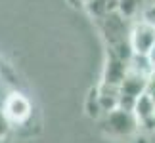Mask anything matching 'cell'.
I'll return each mask as SVG.
<instances>
[{"label": "cell", "mask_w": 155, "mask_h": 143, "mask_svg": "<svg viewBox=\"0 0 155 143\" xmlns=\"http://www.w3.org/2000/svg\"><path fill=\"white\" fill-rule=\"evenodd\" d=\"M2 113L10 122L21 124L31 116V103L21 94H10L2 105Z\"/></svg>", "instance_id": "obj_3"}, {"label": "cell", "mask_w": 155, "mask_h": 143, "mask_svg": "<svg viewBox=\"0 0 155 143\" xmlns=\"http://www.w3.org/2000/svg\"><path fill=\"white\" fill-rule=\"evenodd\" d=\"M150 59L153 61V65H155V46L151 48V52H150Z\"/></svg>", "instance_id": "obj_8"}, {"label": "cell", "mask_w": 155, "mask_h": 143, "mask_svg": "<svg viewBox=\"0 0 155 143\" xmlns=\"http://www.w3.org/2000/svg\"><path fill=\"white\" fill-rule=\"evenodd\" d=\"M132 111H134V115L138 116L140 126H146L147 122L155 120V97H153L150 92L142 94L140 97L136 99Z\"/></svg>", "instance_id": "obj_5"}, {"label": "cell", "mask_w": 155, "mask_h": 143, "mask_svg": "<svg viewBox=\"0 0 155 143\" xmlns=\"http://www.w3.org/2000/svg\"><path fill=\"white\" fill-rule=\"evenodd\" d=\"M128 69H130V65H128L127 59L117 57V56H113V53H109L107 63H105V69H104V84L119 88V86H121V82H123V78L127 76Z\"/></svg>", "instance_id": "obj_4"}, {"label": "cell", "mask_w": 155, "mask_h": 143, "mask_svg": "<svg viewBox=\"0 0 155 143\" xmlns=\"http://www.w3.org/2000/svg\"><path fill=\"white\" fill-rule=\"evenodd\" d=\"M88 14H90L94 19H102V17L113 14V11H117L121 8V0H88L84 4Z\"/></svg>", "instance_id": "obj_6"}, {"label": "cell", "mask_w": 155, "mask_h": 143, "mask_svg": "<svg viewBox=\"0 0 155 143\" xmlns=\"http://www.w3.org/2000/svg\"><path fill=\"white\" fill-rule=\"evenodd\" d=\"M130 46L134 53L150 56L151 48L155 46V23L151 19L140 21L130 31Z\"/></svg>", "instance_id": "obj_2"}, {"label": "cell", "mask_w": 155, "mask_h": 143, "mask_svg": "<svg viewBox=\"0 0 155 143\" xmlns=\"http://www.w3.org/2000/svg\"><path fill=\"white\" fill-rule=\"evenodd\" d=\"M8 130H10V120L4 116V113L0 111V143H2V141H6Z\"/></svg>", "instance_id": "obj_7"}, {"label": "cell", "mask_w": 155, "mask_h": 143, "mask_svg": "<svg viewBox=\"0 0 155 143\" xmlns=\"http://www.w3.org/2000/svg\"><path fill=\"white\" fill-rule=\"evenodd\" d=\"M77 2H81V4H86V2H88V0H77Z\"/></svg>", "instance_id": "obj_9"}, {"label": "cell", "mask_w": 155, "mask_h": 143, "mask_svg": "<svg viewBox=\"0 0 155 143\" xmlns=\"http://www.w3.org/2000/svg\"><path fill=\"white\" fill-rule=\"evenodd\" d=\"M102 122L107 132L117 138H128V135L136 134L140 128V120L134 115V111L124 109V107H115L113 111H107Z\"/></svg>", "instance_id": "obj_1"}]
</instances>
